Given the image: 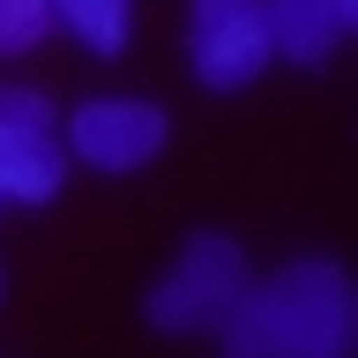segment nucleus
<instances>
[{"label":"nucleus","instance_id":"obj_1","mask_svg":"<svg viewBox=\"0 0 358 358\" xmlns=\"http://www.w3.org/2000/svg\"><path fill=\"white\" fill-rule=\"evenodd\" d=\"M217 336L231 358H343L358 343V291L343 262H284L239 291Z\"/></svg>","mask_w":358,"mask_h":358},{"label":"nucleus","instance_id":"obj_2","mask_svg":"<svg viewBox=\"0 0 358 358\" xmlns=\"http://www.w3.org/2000/svg\"><path fill=\"white\" fill-rule=\"evenodd\" d=\"M246 284H254L246 246L224 239V231H194V239L179 246V262L150 284L142 313H150V329H164V336H217Z\"/></svg>","mask_w":358,"mask_h":358},{"label":"nucleus","instance_id":"obj_3","mask_svg":"<svg viewBox=\"0 0 358 358\" xmlns=\"http://www.w3.org/2000/svg\"><path fill=\"white\" fill-rule=\"evenodd\" d=\"M268 60H276V38H268L262 0H187V67L201 90L231 97V90L262 83Z\"/></svg>","mask_w":358,"mask_h":358},{"label":"nucleus","instance_id":"obj_4","mask_svg":"<svg viewBox=\"0 0 358 358\" xmlns=\"http://www.w3.org/2000/svg\"><path fill=\"white\" fill-rule=\"evenodd\" d=\"M172 120L150 105V97H83L67 112V150L83 157L90 172H134L164 150Z\"/></svg>","mask_w":358,"mask_h":358},{"label":"nucleus","instance_id":"obj_5","mask_svg":"<svg viewBox=\"0 0 358 358\" xmlns=\"http://www.w3.org/2000/svg\"><path fill=\"white\" fill-rule=\"evenodd\" d=\"M276 60L291 67H329L343 52V38L358 30V0H262Z\"/></svg>","mask_w":358,"mask_h":358},{"label":"nucleus","instance_id":"obj_6","mask_svg":"<svg viewBox=\"0 0 358 358\" xmlns=\"http://www.w3.org/2000/svg\"><path fill=\"white\" fill-rule=\"evenodd\" d=\"M60 187H67L60 134L30 127V120H8L0 127V209H45Z\"/></svg>","mask_w":358,"mask_h":358},{"label":"nucleus","instance_id":"obj_7","mask_svg":"<svg viewBox=\"0 0 358 358\" xmlns=\"http://www.w3.org/2000/svg\"><path fill=\"white\" fill-rule=\"evenodd\" d=\"M52 22L97 60H120L134 45V0H52Z\"/></svg>","mask_w":358,"mask_h":358},{"label":"nucleus","instance_id":"obj_8","mask_svg":"<svg viewBox=\"0 0 358 358\" xmlns=\"http://www.w3.org/2000/svg\"><path fill=\"white\" fill-rule=\"evenodd\" d=\"M52 38V0H0V60H22Z\"/></svg>","mask_w":358,"mask_h":358},{"label":"nucleus","instance_id":"obj_9","mask_svg":"<svg viewBox=\"0 0 358 358\" xmlns=\"http://www.w3.org/2000/svg\"><path fill=\"white\" fill-rule=\"evenodd\" d=\"M8 120H30V127H52V105H45V90L0 83V127H8Z\"/></svg>","mask_w":358,"mask_h":358},{"label":"nucleus","instance_id":"obj_10","mask_svg":"<svg viewBox=\"0 0 358 358\" xmlns=\"http://www.w3.org/2000/svg\"><path fill=\"white\" fill-rule=\"evenodd\" d=\"M0 291H8V276H0Z\"/></svg>","mask_w":358,"mask_h":358}]
</instances>
